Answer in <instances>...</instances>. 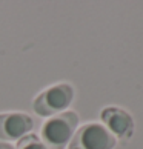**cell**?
I'll return each mask as SVG.
<instances>
[{
  "mask_svg": "<svg viewBox=\"0 0 143 149\" xmlns=\"http://www.w3.org/2000/svg\"><path fill=\"white\" fill-rule=\"evenodd\" d=\"M0 149H14L11 145H8V143H2L0 141Z\"/></svg>",
  "mask_w": 143,
  "mask_h": 149,
  "instance_id": "obj_7",
  "label": "cell"
},
{
  "mask_svg": "<svg viewBox=\"0 0 143 149\" xmlns=\"http://www.w3.org/2000/svg\"><path fill=\"white\" fill-rule=\"evenodd\" d=\"M74 98V88L69 83H57L42 91L32 102V109L40 117L62 114Z\"/></svg>",
  "mask_w": 143,
  "mask_h": 149,
  "instance_id": "obj_2",
  "label": "cell"
},
{
  "mask_svg": "<svg viewBox=\"0 0 143 149\" xmlns=\"http://www.w3.org/2000/svg\"><path fill=\"white\" fill-rule=\"evenodd\" d=\"M17 149H48L43 141L34 134H28L23 139H20L17 143Z\"/></svg>",
  "mask_w": 143,
  "mask_h": 149,
  "instance_id": "obj_6",
  "label": "cell"
},
{
  "mask_svg": "<svg viewBox=\"0 0 143 149\" xmlns=\"http://www.w3.org/2000/svg\"><path fill=\"white\" fill-rule=\"evenodd\" d=\"M115 137L109 129L98 123H86L75 131L68 149H114Z\"/></svg>",
  "mask_w": 143,
  "mask_h": 149,
  "instance_id": "obj_3",
  "label": "cell"
},
{
  "mask_svg": "<svg viewBox=\"0 0 143 149\" xmlns=\"http://www.w3.org/2000/svg\"><path fill=\"white\" fill-rule=\"evenodd\" d=\"M100 118L102 121L106 125V128L109 129V132L117 137V139L126 143L134 134V120L133 117L123 111L120 108L115 106H108L105 109H102L100 112Z\"/></svg>",
  "mask_w": 143,
  "mask_h": 149,
  "instance_id": "obj_4",
  "label": "cell"
},
{
  "mask_svg": "<svg viewBox=\"0 0 143 149\" xmlns=\"http://www.w3.org/2000/svg\"><path fill=\"white\" fill-rule=\"evenodd\" d=\"M34 128V120L25 112L0 114V140H20Z\"/></svg>",
  "mask_w": 143,
  "mask_h": 149,
  "instance_id": "obj_5",
  "label": "cell"
},
{
  "mask_svg": "<svg viewBox=\"0 0 143 149\" xmlns=\"http://www.w3.org/2000/svg\"><path fill=\"white\" fill-rule=\"evenodd\" d=\"M79 126V115L74 111H63L49 117L42 128V141L48 149H65Z\"/></svg>",
  "mask_w": 143,
  "mask_h": 149,
  "instance_id": "obj_1",
  "label": "cell"
}]
</instances>
